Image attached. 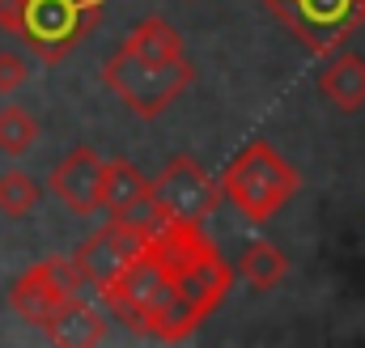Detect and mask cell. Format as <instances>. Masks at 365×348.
Segmentation results:
<instances>
[{
  "instance_id": "1",
  "label": "cell",
  "mask_w": 365,
  "mask_h": 348,
  "mask_svg": "<svg viewBox=\"0 0 365 348\" xmlns=\"http://www.w3.org/2000/svg\"><path fill=\"white\" fill-rule=\"evenodd\" d=\"M106 13V0H0V30L43 64H64Z\"/></svg>"
},
{
  "instance_id": "2",
  "label": "cell",
  "mask_w": 365,
  "mask_h": 348,
  "mask_svg": "<svg viewBox=\"0 0 365 348\" xmlns=\"http://www.w3.org/2000/svg\"><path fill=\"white\" fill-rule=\"evenodd\" d=\"M149 251L162 260L170 289L179 293L200 319H208L230 297L234 267L221 260V251L200 234V225H175V221H166L149 238Z\"/></svg>"
},
{
  "instance_id": "3",
  "label": "cell",
  "mask_w": 365,
  "mask_h": 348,
  "mask_svg": "<svg viewBox=\"0 0 365 348\" xmlns=\"http://www.w3.org/2000/svg\"><path fill=\"white\" fill-rule=\"evenodd\" d=\"M217 187H221V200H230L247 221L264 225L297 195L302 174L293 170L268 140H251L247 149H238L230 158V166L221 170Z\"/></svg>"
},
{
  "instance_id": "4",
  "label": "cell",
  "mask_w": 365,
  "mask_h": 348,
  "mask_svg": "<svg viewBox=\"0 0 365 348\" xmlns=\"http://www.w3.org/2000/svg\"><path fill=\"white\" fill-rule=\"evenodd\" d=\"M102 81L140 119H158L182 89L195 81V68H191V60H179V64L145 60L132 43H119V51L102 64Z\"/></svg>"
},
{
  "instance_id": "5",
  "label": "cell",
  "mask_w": 365,
  "mask_h": 348,
  "mask_svg": "<svg viewBox=\"0 0 365 348\" xmlns=\"http://www.w3.org/2000/svg\"><path fill=\"white\" fill-rule=\"evenodd\" d=\"M149 195L175 225H204V217H212V208L221 204V187L212 183V174L187 153L166 162V170L149 183Z\"/></svg>"
},
{
  "instance_id": "6",
  "label": "cell",
  "mask_w": 365,
  "mask_h": 348,
  "mask_svg": "<svg viewBox=\"0 0 365 348\" xmlns=\"http://www.w3.org/2000/svg\"><path fill=\"white\" fill-rule=\"evenodd\" d=\"M276 17L314 51V56H327L336 51L361 21H357V9L353 0H268Z\"/></svg>"
},
{
  "instance_id": "7",
  "label": "cell",
  "mask_w": 365,
  "mask_h": 348,
  "mask_svg": "<svg viewBox=\"0 0 365 348\" xmlns=\"http://www.w3.org/2000/svg\"><path fill=\"white\" fill-rule=\"evenodd\" d=\"M145 247H149V234H145V230H136V225L110 217L102 230H93L90 238L73 251L68 263H73V272H77L86 285L102 289V285H110L136 255H145Z\"/></svg>"
},
{
  "instance_id": "8",
  "label": "cell",
  "mask_w": 365,
  "mask_h": 348,
  "mask_svg": "<svg viewBox=\"0 0 365 348\" xmlns=\"http://www.w3.org/2000/svg\"><path fill=\"white\" fill-rule=\"evenodd\" d=\"M102 293V302L110 306V314L123 323V327H132V332H140V323H145V314L170 293V280H166V267L162 260L145 247V255H136V260L128 263L110 285H102L98 289Z\"/></svg>"
},
{
  "instance_id": "9",
  "label": "cell",
  "mask_w": 365,
  "mask_h": 348,
  "mask_svg": "<svg viewBox=\"0 0 365 348\" xmlns=\"http://www.w3.org/2000/svg\"><path fill=\"white\" fill-rule=\"evenodd\" d=\"M77 285H81V276L73 272V263L68 260H38V263H30V267L13 280V289H9V306H13L26 323L43 327L47 314L56 310V302H60L68 289H77Z\"/></svg>"
},
{
  "instance_id": "10",
  "label": "cell",
  "mask_w": 365,
  "mask_h": 348,
  "mask_svg": "<svg viewBox=\"0 0 365 348\" xmlns=\"http://www.w3.org/2000/svg\"><path fill=\"white\" fill-rule=\"evenodd\" d=\"M51 191L64 200L68 213L90 217L102 208V153L93 145H77L56 170H51Z\"/></svg>"
},
{
  "instance_id": "11",
  "label": "cell",
  "mask_w": 365,
  "mask_h": 348,
  "mask_svg": "<svg viewBox=\"0 0 365 348\" xmlns=\"http://www.w3.org/2000/svg\"><path fill=\"white\" fill-rule=\"evenodd\" d=\"M43 327H47V336L60 348H93V344L106 340V319L93 310L77 289H68V293L56 302V310L47 314Z\"/></svg>"
},
{
  "instance_id": "12",
  "label": "cell",
  "mask_w": 365,
  "mask_h": 348,
  "mask_svg": "<svg viewBox=\"0 0 365 348\" xmlns=\"http://www.w3.org/2000/svg\"><path fill=\"white\" fill-rule=\"evenodd\" d=\"M319 93L331 106H340V111H361L365 106V60L357 51H340L319 73Z\"/></svg>"
},
{
  "instance_id": "13",
  "label": "cell",
  "mask_w": 365,
  "mask_h": 348,
  "mask_svg": "<svg viewBox=\"0 0 365 348\" xmlns=\"http://www.w3.org/2000/svg\"><path fill=\"white\" fill-rule=\"evenodd\" d=\"M149 195V178L136 170L128 158H102V208L115 217V213H123L128 204H136V200H145Z\"/></svg>"
},
{
  "instance_id": "14",
  "label": "cell",
  "mask_w": 365,
  "mask_h": 348,
  "mask_svg": "<svg viewBox=\"0 0 365 348\" xmlns=\"http://www.w3.org/2000/svg\"><path fill=\"white\" fill-rule=\"evenodd\" d=\"M284 272H289V260H284V251H280L276 242H268V238H255V242H247V247H242L238 276H242L251 289L268 293V289H276V285L284 280Z\"/></svg>"
},
{
  "instance_id": "15",
  "label": "cell",
  "mask_w": 365,
  "mask_h": 348,
  "mask_svg": "<svg viewBox=\"0 0 365 348\" xmlns=\"http://www.w3.org/2000/svg\"><path fill=\"white\" fill-rule=\"evenodd\" d=\"M123 43H132L145 60H158V64H179V60H187V47H182L179 30L166 17H145Z\"/></svg>"
},
{
  "instance_id": "16",
  "label": "cell",
  "mask_w": 365,
  "mask_h": 348,
  "mask_svg": "<svg viewBox=\"0 0 365 348\" xmlns=\"http://www.w3.org/2000/svg\"><path fill=\"white\" fill-rule=\"evenodd\" d=\"M34 140H38V123H34V115L26 111V106H4L0 111V153L4 158H21V153H30L34 149Z\"/></svg>"
},
{
  "instance_id": "17",
  "label": "cell",
  "mask_w": 365,
  "mask_h": 348,
  "mask_svg": "<svg viewBox=\"0 0 365 348\" xmlns=\"http://www.w3.org/2000/svg\"><path fill=\"white\" fill-rule=\"evenodd\" d=\"M38 183H34V174L26 170H4L0 174V213L4 217H13V221H21V217H30L34 213V204H38Z\"/></svg>"
},
{
  "instance_id": "18",
  "label": "cell",
  "mask_w": 365,
  "mask_h": 348,
  "mask_svg": "<svg viewBox=\"0 0 365 348\" xmlns=\"http://www.w3.org/2000/svg\"><path fill=\"white\" fill-rule=\"evenodd\" d=\"M30 81V64L17 51H0V93H13Z\"/></svg>"
},
{
  "instance_id": "19",
  "label": "cell",
  "mask_w": 365,
  "mask_h": 348,
  "mask_svg": "<svg viewBox=\"0 0 365 348\" xmlns=\"http://www.w3.org/2000/svg\"><path fill=\"white\" fill-rule=\"evenodd\" d=\"M353 9H357V21L365 26V0H353Z\"/></svg>"
}]
</instances>
